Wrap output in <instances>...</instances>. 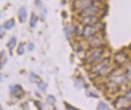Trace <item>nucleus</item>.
I'll return each instance as SVG.
<instances>
[{"instance_id": "1a4fd4ad", "label": "nucleus", "mask_w": 131, "mask_h": 110, "mask_svg": "<svg viewBox=\"0 0 131 110\" xmlns=\"http://www.w3.org/2000/svg\"><path fill=\"white\" fill-rule=\"evenodd\" d=\"M99 22L98 16H84V17H80V24L85 25H92L95 24Z\"/></svg>"}, {"instance_id": "423d86ee", "label": "nucleus", "mask_w": 131, "mask_h": 110, "mask_svg": "<svg viewBox=\"0 0 131 110\" xmlns=\"http://www.w3.org/2000/svg\"><path fill=\"white\" fill-rule=\"evenodd\" d=\"M95 2L94 0H73V8L75 12H80L94 4Z\"/></svg>"}, {"instance_id": "ddd939ff", "label": "nucleus", "mask_w": 131, "mask_h": 110, "mask_svg": "<svg viewBox=\"0 0 131 110\" xmlns=\"http://www.w3.org/2000/svg\"><path fill=\"white\" fill-rule=\"evenodd\" d=\"M27 16H28V12L25 7H21L19 11V19L21 23H23L27 20Z\"/></svg>"}, {"instance_id": "f257e3e1", "label": "nucleus", "mask_w": 131, "mask_h": 110, "mask_svg": "<svg viewBox=\"0 0 131 110\" xmlns=\"http://www.w3.org/2000/svg\"><path fill=\"white\" fill-rule=\"evenodd\" d=\"M113 70V67L111 60L109 58H106L100 60L99 62L94 64H92V67L90 68V73L94 75L95 76L101 77L108 75Z\"/></svg>"}, {"instance_id": "dca6fc26", "label": "nucleus", "mask_w": 131, "mask_h": 110, "mask_svg": "<svg viewBox=\"0 0 131 110\" xmlns=\"http://www.w3.org/2000/svg\"><path fill=\"white\" fill-rule=\"evenodd\" d=\"M37 21H38L37 15L34 13H32L31 16V20H30V26L31 27H35L37 24Z\"/></svg>"}, {"instance_id": "bb28decb", "label": "nucleus", "mask_w": 131, "mask_h": 110, "mask_svg": "<svg viewBox=\"0 0 131 110\" xmlns=\"http://www.w3.org/2000/svg\"><path fill=\"white\" fill-rule=\"evenodd\" d=\"M2 32V27H0V33Z\"/></svg>"}, {"instance_id": "5701e85b", "label": "nucleus", "mask_w": 131, "mask_h": 110, "mask_svg": "<svg viewBox=\"0 0 131 110\" xmlns=\"http://www.w3.org/2000/svg\"><path fill=\"white\" fill-rule=\"evenodd\" d=\"M36 79H37V76L34 73H31L29 77V80L31 82H35V81H36Z\"/></svg>"}, {"instance_id": "f3484780", "label": "nucleus", "mask_w": 131, "mask_h": 110, "mask_svg": "<svg viewBox=\"0 0 131 110\" xmlns=\"http://www.w3.org/2000/svg\"><path fill=\"white\" fill-rule=\"evenodd\" d=\"M16 43H17V39L16 37H12L11 39L9 41V42L7 43V47L10 50H12V49L15 48V46L16 45Z\"/></svg>"}, {"instance_id": "b1692460", "label": "nucleus", "mask_w": 131, "mask_h": 110, "mask_svg": "<svg viewBox=\"0 0 131 110\" xmlns=\"http://www.w3.org/2000/svg\"><path fill=\"white\" fill-rule=\"evenodd\" d=\"M28 49H29V50H33L34 49V45L32 43H29L28 44Z\"/></svg>"}, {"instance_id": "20e7f679", "label": "nucleus", "mask_w": 131, "mask_h": 110, "mask_svg": "<svg viewBox=\"0 0 131 110\" xmlns=\"http://www.w3.org/2000/svg\"><path fill=\"white\" fill-rule=\"evenodd\" d=\"M101 6L97 4V2H95L94 4H92L89 7L79 12V16L80 17H84V16H98L101 14Z\"/></svg>"}, {"instance_id": "f03ea898", "label": "nucleus", "mask_w": 131, "mask_h": 110, "mask_svg": "<svg viewBox=\"0 0 131 110\" xmlns=\"http://www.w3.org/2000/svg\"><path fill=\"white\" fill-rule=\"evenodd\" d=\"M105 54L104 47H96L90 48L85 54V62L88 64H94L102 59Z\"/></svg>"}, {"instance_id": "39448f33", "label": "nucleus", "mask_w": 131, "mask_h": 110, "mask_svg": "<svg viewBox=\"0 0 131 110\" xmlns=\"http://www.w3.org/2000/svg\"><path fill=\"white\" fill-rule=\"evenodd\" d=\"M109 76V79L116 82V84H119L120 86H122L125 84V82H126V78H125V73L122 72V71H119L118 70L113 69L111 72L108 75Z\"/></svg>"}, {"instance_id": "aec40b11", "label": "nucleus", "mask_w": 131, "mask_h": 110, "mask_svg": "<svg viewBox=\"0 0 131 110\" xmlns=\"http://www.w3.org/2000/svg\"><path fill=\"white\" fill-rule=\"evenodd\" d=\"M125 78H126V80L131 82V67H128L126 70L125 71Z\"/></svg>"}, {"instance_id": "412c9836", "label": "nucleus", "mask_w": 131, "mask_h": 110, "mask_svg": "<svg viewBox=\"0 0 131 110\" xmlns=\"http://www.w3.org/2000/svg\"><path fill=\"white\" fill-rule=\"evenodd\" d=\"M47 84H45V82H40L39 84H38V88H39L40 91H45L46 89H47Z\"/></svg>"}, {"instance_id": "6ab92c4d", "label": "nucleus", "mask_w": 131, "mask_h": 110, "mask_svg": "<svg viewBox=\"0 0 131 110\" xmlns=\"http://www.w3.org/2000/svg\"><path fill=\"white\" fill-rule=\"evenodd\" d=\"M97 109L99 110H107V109H110V107L108 106V104L104 103V102H100L99 104L97 106Z\"/></svg>"}, {"instance_id": "0eeeda50", "label": "nucleus", "mask_w": 131, "mask_h": 110, "mask_svg": "<svg viewBox=\"0 0 131 110\" xmlns=\"http://www.w3.org/2000/svg\"><path fill=\"white\" fill-rule=\"evenodd\" d=\"M129 56L123 51L117 52L114 54V62L118 66H123L128 62Z\"/></svg>"}, {"instance_id": "6e6552de", "label": "nucleus", "mask_w": 131, "mask_h": 110, "mask_svg": "<svg viewBox=\"0 0 131 110\" xmlns=\"http://www.w3.org/2000/svg\"><path fill=\"white\" fill-rule=\"evenodd\" d=\"M131 103V100L126 96H119L117 97V99L114 102V106H115L117 108H120V109H125L126 108V105L129 104Z\"/></svg>"}, {"instance_id": "2eb2a0df", "label": "nucleus", "mask_w": 131, "mask_h": 110, "mask_svg": "<svg viewBox=\"0 0 131 110\" xmlns=\"http://www.w3.org/2000/svg\"><path fill=\"white\" fill-rule=\"evenodd\" d=\"M15 25V20L14 19H11V20H7V22H5L4 24H3V27L5 29H12V27H14Z\"/></svg>"}, {"instance_id": "a878e982", "label": "nucleus", "mask_w": 131, "mask_h": 110, "mask_svg": "<svg viewBox=\"0 0 131 110\" xmlns=\"http://www.w3.org/2000/svg\"><path fill=\"white\" fill-rule=\"evenodd\" d=\"M2 79H3V75H0V81L2 80Z\"/></svg>"}, {"instance_id": "7ed1b4c3", "label": "nucleus", "mask_w": 131, "mask_h": 110, "mask_svg": "<svg viewBox=\"0 0 131 110\" xmlns=\"http://www.w3.org/2000/svg\"><path fill=\"white\" fill-rule=\"evenodd\" d=\"M102 29H103V25L100 22L92 25H85L83 27L82 32H81V36H84L85 38L89 39V38L92 36L97 35L102 30Z\"/></svg>"}, {"instance_id": "9d476101", "label": "nucleus", "mask_w": 131, "mask_h": 110, "mask_svg": "<svg viewBox=\"0 0 131 110\" xmlns=\"http://www.w3.org/2000/svg\"><path fill=\"white\" fill-rule=\"evenodd\" d=\"M104 45L103 39L97 35H95L89 38V45L90 48H96V47H102Z\"/></svg>"}, {"instance_id": "4468645a", "label": "nucleus", "mask_w": 131, "mask_h": 110, "mask_svg": "<svg viewBox=\"0 0 131 110\" xmlns=\"http://www.w3.org/2000/svg\"><path fill=\"white\" fill-rule=\"evenodd\" d=\"M73 27L72 26H67L64 29V32H65V35H66V37L67 39H70L71 37L73 36Z\"/></svg>"}, {"instance_id": "9b49d317", "label": "nucleus", "mask_w": 131, "mask_h": 110, "mask_svg": "<svg viewBox=\"0 0 131 110\" xmlns=\"http://www.w3.org/2000/svg\"><path fill=\"white\" fill-rule=\"evenodd\" d=\"M105 89L109 93L114 94V93H117L120 91V89H121V86L116 84V82H114L109 79V81L105 84Z\"/></svg>"}, {"instance_id": "c85d7f7f", "label": "nucleus", "mask_w": 131, "mask_h": 110, "mask_svg": "<svg viewBox=\"0 0 131 110\" xmlns=\"http://www.w3.org/2000/svg\"><path fill=\"white\" fill-rule=\"evenodd\" d=\"M130 58H131V56H130Z\"/></svg>"}, {"instance_id": "4be33fe9", "label": "nucleus", "mask_w": 131, "mask_h": 110, "mask_svg": "<svg viewBox=\"0 0 131 110\" xmlns=\"http://www.w3.org/2000/svg\"><path fill=\"white\" fill-rule=\"evenodd\" d=\"M25 52V48H24V45L23 43L20 44V45H19L18 49H17V53L19 55H22V54H23Z\"/></svg>"}, {"instance_id": "cd10ccee", "label": "nucleus", "mask_w": 131, "mask_h": 110, "mask_svg": "<svg viewBox=\"0 0 131 110\" xmlns=\"http://www.w3.org/2000/svg\"><path fill=\"white\" fill-rule=\"evenodd\" d=\"M0 18H1V12H0Z\"/></svg>"}, {"instance_id": "393cba45", "label": "nucleus", "mask_w": 131, "mask_h": 110, "mask_svg": "<svg viewBox=\"0 0 131 110\" xmlns=\"http://www.w3.org/2000/svg\"><path fill=\"white\" fill-rule=\"evenodd\" d=\"M66 108H69V109H76L75 107H72V106H70V105H68V104H66Z\"/></svg>"}, {"instance_id": "a211bd4d", "label": "nucleus", "mask_w": 131, "mask_h": 110, "mask_svg": "<svg viewBox=\"0 0 131 110\" xmlns=\"http://www.w3.org/2000/svg\"><path fill=\"white\" fill-rule=\"evenodd\" d=\"M46 100H47V102L49 104H51V105H53V104H55V103H56V101L55 96H52V95L47 96V99H46Z\"/></svg>"}, {"instance_id": "f8f14e48", "label": "nucleus", "mask_w": 131, "mask_h": 110, "mask_svg": "<svg viewBox=\"0 0 131 110\" xmlns=\"http://www.w3.org/2000/svg\"><path fill=\"white\" fill-rule=\"evenodd\" d=\"M11 93L17 98H20L23 95V90L19 85H15L11 87Z\"/></svg>"}]
</instances>
